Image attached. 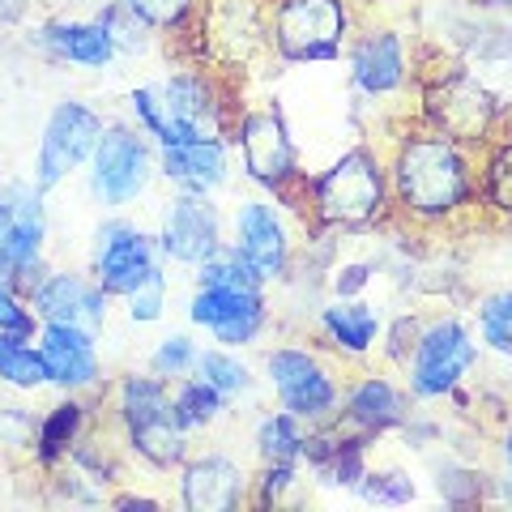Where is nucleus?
<instances>
[{
    "label": "nucleus",
    "mask_w": 512,
    "mask_h": 512,
    "mask_svg": "<svg viewBox=\"0 0 512 512\" xmlns=\"http://www.w3.org/2000/svg\"><path fill=\"white\" fill-rule=\"evenodd\" d=\"M500 453H504V483H512V423H508V431H504V444H500Z\"/></svg>",
    "instance_id": "ea45409f"
},
{
    "label": "nucleus",
    "mask_w": 512,
    "mask_h": 512,
    "mask_svg": "<svg viewBox=\"0 0 512 512\" xmlns=\"http://www.w3.org/2000/svg\"><path fill=\"white\" fill-rule=\"evenodd\" d=\"M171 406H175V419L188 436H197V431H214L222 419L231 414V402L222 397L214 384H205L201 376H184L171 384Z\"/></svg>",
    "instance_id": "c85d7f7f"
},
{
    "label": "nucleus",
    "mask_w": 512,
    "mask_h": 512,
    "mask_svg": "<svg viewBox=\"0 0 512 512\" xmlns=\"http://www.w3.org/2000/svg\"><path fill=\"white\" fill-rule=\"evenodd\" d=\"M478 205L512 222V128H500L483 150H478Z\"/></svg>",
    "instance_id": "a878e982"
},
{
    "label": "nucleus",
    "mask_w": 512,
    "mask_h": 512,
    "mask_svg": "<svg viewBox=\"0 0 512 512\" xmlns=\"http://www.w3.org/2000/svg\"><path fill=\"white\" fill-rule=\"evenodd\" d=\"M261 367H265V384H269V393H274V402L282 410H291L295 419H303L308 427L338 419L342 380L316 346L278 342L265 350Z\"/></svg>",
    "instance_id": "9d476101"
},
{
    "label": "nucleus",
    "mask_w": 512,
    "mask_h": 512,
    "mask_svg": "<svg viewBox=\"0 0 512 512\" xmlns=\"http://www.w3.org/2000/svg\"><path fill=\"white\" fill-rule=\"evenodd\" d=\"M175 500L184 512H235L252 500V470L231 453H188L175 470Z\"/></svg>",
    "instance_id": "a211bd4d"
},
{
    "label": "nucleus",
    "mask_w": 512,
    "mask_h": 512,
    "mask_svg": "<svg viewBox=\"0 0 512 512\" xmlns=\"http://www.w3.org/2000/svg\"><path fill=\"white\" fill-rule=\"evenodd\" d=\"M350 35V0H269V52L282 64H333Z\"/></svg>",
    "instance_id": "423d86ee"
},
{
    "label": "nucleus",
    "mask_w": 512,
    "mask_h": 512,
    "mask_svg": "<svg viewBox=\"0 0 512 512\" xmlns=\"http://www.w3.org/2000/svg\"><path fill=\"white\" fill-rule=\"evenodd\" d=\"M94 423L90 402L77 393H60L56 406L43 410V419L35 423V461L43 470H60L64 457L73 453V444L86 436Z\"/></svg>",
    "instance_id": "393cba45"
},
{
    "label": "nucleus",
    "mask_w": 512,
    "mask_h": 512,
    "mask_svg": "<svg viewBox=\"0 0 512 512\" xmlns=\"http://www.w3.org/2000/svg\"><path fill=\"white\" fill-rule=\"evenodd\" d=\"M235 163L231 137L205 133V137H184L171 146H158V180H167L180 192H214L227 188Z\"/></svg>",
    "instance_id": "4be33fe9"
},
{
    "label": "nucleus",
    "mask_w": 512,
    "mask_h": 512,
    "mask_svg": "<svg viewBox=\"0 0 512 512\" xmlns=\"http://www.w3.org/2000/svg\"><path fill=\"white\" fill-rule=\"evenodd\" d=\"M0 384L13 389V393H43V389H52L35 333L0 329Z\"/></svg>",
    "instance_id": "bb28decb"
},
{
    "label": "nucleus",
    "mask_w": 512,
    "mask_h": 512,
    "mask_svg": "<svg viewBox=\"0 0 512 512\" xmlns=\"http://www.w3.org/2000/svg\"><path fill=\"white\" fill-rule=\"evenodd\" d=\"M35 47L47 60L90 73H103L120 60V47L99 18H47L35 26Z\"/></svg>",
    "instance_id": "5701e85b"
},
{
    "label": "nucleus",
    "mask_w": 512,
    "mask_h": 512,
    "mask_svg": "<svg viewBox=\"0 0 512 512\" xmlns=\"http://www.w3.org/2000/svg\"><path fill=\"white\" fill-rule=\"evenodd\" d=\"M474 320H478V346L491 350L495 359L512 363V286L478 299Z\"/></svg>",
    "instance_id": "7c9ffc66"
},
{
    "label": "nucleus",
    "mask_w": 512,
    "mask_h": 512,
    "mask_svg": "<svg viewBox=\"0 0 512 512\" xmlns=\"http://www.w3.org/2000/svg\"><path fill=\"white\" fill-rule=\"evenodd\" d=\"M99 338H103V333H94V329L52 325V320H43V325L35 329V342H39L43 363H47V380H52L56 393L90 397V393L103 389Z\"/></svg>",
    "instance_id": "412c9836"
},
{
    "label": "nucleus",
    "mask_w": 512,
    "mask_h": 512,
    "mask_svg": "<svg viewBox=\"0 0 512 512\" xmlns=\"http://www.w3.org/2000/svg\"><path fill=\"white\" fill-rule=\"evenodd\" d=\"M47 239V192H39L35 180H0V278H9L22 295L52 269Z\"/></svg>",
    "instance_id": "1a4fd4ad"
},
{
    "label": "nucleus",
    "mask_w": 512,
    "mask_h": 512,
    "mask_svg": "<svg viewBox=\"0 0 512 512\" xmlns=\"http://www.w3.org/2000/svg\"><path fill=\"white\" fill-rule=\"evenodd\" d=\"M393 214L389 163L376 146H350L333 163L308 175L303 222L320 231H367Z\"/></svg>",
    "instance_id": "f03ea898"
},
{
    "label": "nucleus",
    "mask_w": 512,
    "mask_h": 512,
    "mask_svg": "<svg viewBox=\"0 0 512 512\" xmlns=\"http://www.w3.org/2000/svg\"><path fill=\"white\" fill-rule=\"evenodd\" d=\"M158 252H163L167 265L180 269H197L201 261L227 244V214L218 210V201L210 192H180L175 188L171 197L158 210Z\"/></svg>",
    "instance_id": "dca6fc26"
},
{
    "label": "nucleus",
    "mask_w": 512,
    "mask_h": 512,
    "mask_svg": "<svg viewBox=\"0 0 512 512\" xmlns=\"http://www.w3.org/2000/svg\"><path fill=\"white\" fill-rule=\"evenodd\" d=\"M197 355H201V346L192 342V333H184V329H171V333H163V338L154 342V350H150V372L158 376V380H167V384H175V380H184V376H192V367H197Z\"/></svg>",
    "instance_id": "473e14b6"
},
{
    "label": "nucleus",
    "mask_w": 512,
    "mask_h": 512,
    "mask_svg": "<svg viewBox=\"0 0 512 512\" xmlns=\"http://www.w3.org/2000/svg\"><path fill=\"white\" fill-rule=\"evenodd\" d=\"M410 389L397 384L393 376L384 372H363L350 384H342V406H338V423L350 436H363V440H380L389 431H402L410 423Z\"/></svg>",
    "instance_id": "6ab92c4d"
},
{
    "label": "nucleus",
    "mask_w": 512,
    "mask_h": 512,
    "mask_svg": "<svg viewBox=\"0 0 512 512\" xmlns=\"http://www.w3.org/2000/svg\"><path fill=\"white\" fill-rule=\"evenodd\" d=\"M483 5H495V9H512V0H483Z\"/></svg>",
    "instance_id": "a19ab883"
},
{
    "label": "nucleus",
    "mask_w": 512,
    "mask_h": 512,
    "mask_svg": "<svg viewBox=\"0 0 512 512\" xmlns=\"http://www.w3.org/2000/svg\"><path fill=\"white\" fill-rule=\"evenodd\" d=\"M107 128V116L86 99H60L43 120L39 150H35V188L52 197L56 188H64L77 171H86L94 146H99Z\"/></svg>",
    "instance_id": "f8f14e48"
},
{
    "label": "nucleus",
    "mask_w": 512,
    "mask_h": 512,
    "mask_svg": "<svg viewBox=\"0 0 512 512\" xmlns=\"http://www.w3.org/2000/svg\"><path fill=\"white\" fill-rule=\"evenodd\" d=\"M291 210L278 205L274 197H244L235 201L227 218V244L252 265V274L265 286H278L291 278L295 269V231H291Z\"/></svg>",
    "instance_id": "4468645a"
},
{
    "label": "nucleus",
    "mask_w": 512,
    "mask_h": 512,
    "mask_svg": "<svg viewBox=\"0 0 512 512\" xmlns=\"http://www.w3.org/2000/svg\"><path fill=\"white\" fill-rule=\"evenodd\" d=\"M393 214L414 227H448L478 205V154L448 141L423 120H410L393 137L389 154ZM483 210V205H478Z\"/></svg>",
    "instance_id": "f257e3e1"
},
{
    "label": "nucleus",
    "mask_w": 512,
    "mask_h": 512,
    "mask_svg": "<svg viewBox=\"0 0 512 512\" xmlns=\"http://www.w3.org/2000/svg\"><path fill=\"white\" fill-rule=\"evenodd\" d=\"M303 444H308V423L295 419L291 410H265L252 427V448L261 466H303Z\"/></svg>",
    "instance_id": "cd10ccee"
},
{
    "label": "nucleus",
    "mask_w": 512,
    "mask_h": 512,
    "mask_svg": "<svg viewBox=\"0 0 512 512\" xmlns=\"http://www.w3.org/2000/svg\"><path fill=\"white\" fill-rule=\"evenodd\" d=\"M231 146L244 175L265 197H274L291 214H303L308 171L299 163V146L286 128V116L274 103H239L231 120Z\"/></svg>",
    "instance_id": "20e7f679"
},
{
    "label": "nucleus",
    "mask_w": 512,
    "mask_h": 512,
    "mask_svg": "<svg viewBox=\"0 0 512 512\" xmlns=\"http://www.w3.org/2000/svg\"><path fill=\"white\" fill-rule=\"evenodd\" d=\"M419 90V116L427 128H436L448 141L466 150H483L487 141L504 128V107L483 77L470 73L466 64H440V69H419L414 77Z\"/></svg>",
    "instance_id": "39448f33"
},
{
    "label": "nucleus",
    "mask_w": 512,
    "mask_h": 512,
    "mask_svg": "<svg viewBox=\"0 0 512 512\" xmlns=\"http://www.w3.org/2000/svg\"><path fill=\"white\" fill-rule=\"evenodd\" d=\"M107 423L128 453L158 474L180 470L184 457L192 453V436L180 427L171 406V384L158 380L150 367L146 372H124L107 389Z\"/></svg>",
    "instance_id": "7ed1b4c3"
},
{
    "label": "nucleus",
    "mask_w": 512,
    "mask_h": 512,
    "mask_svg": "<svg viewBox=\"0 0 512 512\" xmlns=\"http://www.w3.org/2000/svg\"><path fill=\"white\" fill-rule=\"evenodd\" d=\"M269 286H197L188 295V325L205 329L218 346L248 350L265 338L274 308H269Z\"/></svg>",
    "instance_id": "2eb2a0df"
},
{
    "label": "nucleus",
    "mask_w": 512,
    "mask_h": 512,
    "mask_svg": "<svg viewBox=\"0 0 512 512\" xmlns=\"http://www.w3.org/2000/svg\"><path fill=\"white\" fill-rule=\"evenodd\" d=\"M367 504H406L414 500V483H410V474L406 470H384V466H367L363 478H359V487H355Z\"/></svg>",
    "instance_id": "f704fd0d"
},
{
    "label": "nucleus",
    "mask_w": 512,
    "mask_h": 512,
    "mask_svg": "<svg viewBox=\"0 0 512 512\" xmlns=\"http://www.w3.org/2000/svg\"><path fill=\"white\" fill-rule=\"evenodd\" d=\"M154 90H158V103H163V111H167L171 141L205 137V133L231 137V120H235L239 103H231V90L222 86L218 69L184 64V69H171L167 77H158Z\"/></svg>",
    "instance_id": "ddd939ff"
},
{
    "label": "nucleus",
    "mask_w": 512,
    "mask_h": 512,
    "mask_svg": "<svg viewBox=\"0 0 512 512\" xmlns=\"http://www.w3.org/2000/svg\"><path fill=\"white\" fill-rule=\"evenodd\" d=\"M86 269L111 299H124V295H133L137 286H146L150 278L167 274V261H163V252H158L154 231H146L141 222L124 218V214H111L90 235Z\"/></svg>",
    "instance_id": "9b49d317"
},
{
    "label": "nucleus",
    "mask_w": 512,
    "mask_h": 512,
    "mask_svg": "<svg viewBox=\"0 0 512 512\" xmlns=\"http://www.w3.org/2000/svg\"><path fill=\"white\" fill-rule=\"evenodd\" d=\"M192 376H201L205 384H214V389L227 397V402H239V397H248L256 389V376H252L248 359L239 355V350H231V346H218V342L214 346H201Z\"/></svg>",
    "instance_id": "c756f323"
},
{
    "label": "nucleus",
    "mask_w": 512,
    "mask_h": 512,
    "mask_svg": "<svg viewBox=\"0 0 512 512\" xmlns=\"http://www.w3.org/2000/svg\"><path fill=\"white\" fill-rule=\"evenodd\" d=\"M30 9H35V0H0V35H9V30H18Z\"/></svg>",
    "instance_id": "58836bf2"
},
{
    "label": "nucleus",
    "mask_w": 512,
    "mask_h": 512,
    "mask_svg": "<svg viewBox=\"0 0 512 512\" xmlns=\"http://www.w3.org/2000/svg\"><path fill=\"white\" fill-rule=\"evenodd\" d=\"M133 18L146 22L154 35H184L188 26H197L205 0H120Z\"/></svg>",
    "instance_id": "2f4dec72"
},
{
    "label": "nucleus",
    "mask_w": 512,
    "mask_h": 512,
    "mask_svg": "<svg viewBox=\"0 0 512 512\" xmlns=\"http://www.w3.org/2000/svg\"><path fill=\"white\" fill-rule=\"evenodd\" d=\"M167 303H171V282L167 274H158L146 286H137L133 295H124V312L133 325H158L167 316Z\"/></svg>",
    "instance_id": "c9c22d12"
},
{
    "label": "nucleus",
    "mask_w": 512,
    "mask_h": 512,
    "mask_svg": "<svg viewBox=\"0 0 512 512\" xmlns=\"http://www.w3.org/2000/svg\"><path fill=\"white\" fill-rule=\"evenodd\" d=\"M478 367V333L457 316H431L419 325L410 355L402 363L414 402H444Z\"/></svg>",
    "instance_id": "0eeeda50"
},
{
    "label": "nucleus",
    "mask_w": 512,
    "mask_h": 512,
    "mask_svg": "<svg viewBox=\"0 0 512 512\" xmlns=\"http://www.w3.org/2000/svg\"><path fill=\"white\" fill-rule=\"evenodd\" d=\"M380 333H384V316L359 295H333L316 312L320 346L342 359H367L372 350H380Z\"/></svg>",
    "instance_id": "b1692460"
},
{
    "label": "nucleus",
    "mask_w": 512,
    "mask_h": 512,
    "mask_svg": "<svg viewBox=\"0 0 512 512\" xmlns=\"http://www.w3.org/2000/svg\"><path fill=\"white\" fill-rule=\"evenodd\" d=\"M158 180V146L133 120H107L86 163V188L103 210H128Z\"/></svg>",
    "instance_id": "6e6552de"
},
{
    "label": "nucleus",
    "mask_w": 512,
    "mask_h": 512,
    "mask_svg": "<svg viewBox=\"0 0 512 512\" xmlns=\"http://www.w3.org/2000/svg\"><path fill=\"white\" fill-rule=\"evenodd\" d=\"M342 56H346L350 86L363 99H393V94L410 90L414 77H419V64L410 56L406 35H397L393 26H372L350 35Z\"/></svg>",
    "instance_id": "f3484780"
},
{
    "label": "nucleus",
    "mask_w": 512,
    "mask_h": 512,
    "mask_svg": "<svg viewBox=\"0 0 512 512\" xmlns=\"http://www.w3.org/2000/svg\"><path fill=\"white\" fill-rule=\"evenodd\" d=\"M0 329H22V333L39 329V316L30 308V299L9 278H0Z\"/></svg>",
    "instance_id": "4c0bfd02"
},
{
    "label": "nucleus",
    "mask_w": 512,
    "mask_h": 512,
    "mask_svg": "<svg viewBox=\"0 0 512 512\" xmlns=\"http://www.w3.org/2000/svg\"><path fill=\"white\" fill-rule=\"evenodd\" d=\"M26 299H30V308H35L39 325L52 320V325H82V329L103 333L111 320V295L90 278V269H56L52 265Z\"/></svg>",
    "instance_id": "aec40b11"
},
{
    "label": "nucleus",
    "mask_w": 512,
    "mask_h": 512,
    "mask_svg": "<svg viewBox=\"0 0 512 512\" xmlns=\"http://www.w3.org/2000/svg\"><path fill=\"white\" fill-rule=\"evenodd\" d=\"M192 282L197 286H265L231 244H222L210 261H201L197 269H192Z\"/></svg>",
    "instance_id": "72a5a7b5"
},
{
    "label": "nucleus",
    "mask_w": 512,
    "mask_h": 512,
    "mask_svg": "<svg viewBox=\"0 0 512 512\" xmlns=\"http://www.w3.org/2000/svg\"><path fill=\"white\" fill-rule=\"evenodd\" d=\"M299 470L303 466H282V461H274V466H261L252 474V500L256 508H269V504H282L286 491L299 487Z\"/></svg>",
    "instance_id": "e433bc0d"
}]
</instances>
